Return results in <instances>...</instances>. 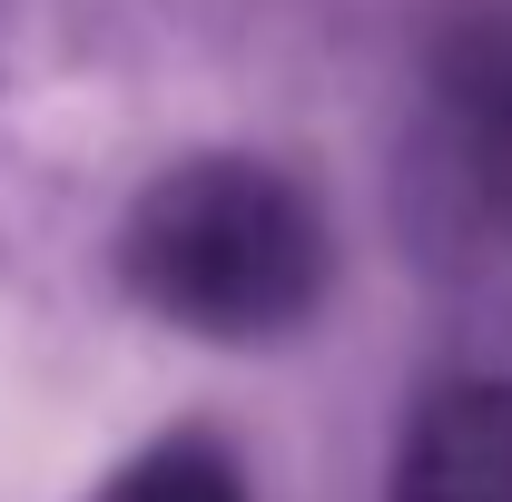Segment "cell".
Here are the masks:
<instances>
[{"label": "cell", "instance_id": "obj_1", "mask_svg": "<svg viewBox=\"0 0 512 502\" xmlns=\"http://www.w3.org/2000/svg\"><path fill=\"white\" fill-rule=\"evenodd\" d=\"M335 237L306 178L276 158H178L119 227V286L207 345H276L325 306Z\"/></svg>", "mask_w": 512, "mask_h": 502}, {"label": "cell", "instance_id": "obj_2", "mask_svg": "<svg viewBox=\"0 0 512 502\" xmlns=\"http://www.w3.org/2000/svg\"><path fill=\"white\" fill-rule=\"evenodd\" d=\"M384 502H512V375L444 384L404 424Z\"/></svg>", "mask_w": 512, "mask_h": 502}, {"label": "cell", "instance_id": "obj_3", "mask_svg": "<svg viewBox=\"0 0 512 502\" xmlns=\"http://www.w3.org/2000/svg\"><path fill=\"white\" fill-rule=\"evenodd\" d=\"M89 502H247V473L217 434H158L148 453H128Z\"/></svg>", "mask_w": 512, "mask_h": 502}]
</instances>
